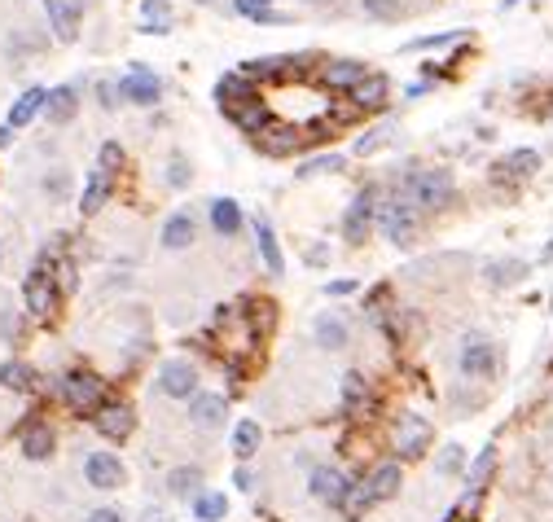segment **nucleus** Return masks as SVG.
<instances>
[{
    "label": "nucleus",
    "instance_id": "obj_23",
    "mask_svg": "<svg viewBox=\"0 0 553 522\" xmlns=\"http://www.w3.org/2000/svg\"><path fill=\"white\" fill-rule=\"evenodd\" d=\"M211 228L225 233V237H233V233L242 228V206L233 198H216L211 202Z\"/></svg>",
    "mask_w": 553,
    "mask_h": 522
},
{
    "label": "nucleus",
    "instance_id": "obj_39",
    "mask_svg": "<svg viewBox=\"0 0 553 522\" xmlns=\"http://www.w3.org/2000/svg\"><path fill=\"white\" fill-rule=\"evenodd\" d=\"M233 9L242 18H259L264 23V14H273V0H233Z\"/></svg>",
    "mask_w": 553,
    "mask_h": 522
},
{
    "label": "nucleus",
    "instance_id": "obj_37",
    "mask_svg": "<svg viewBox=\"0 0 553 522\" xmlns=\"http://www.w3.org/2000/svg\"><path fill=\"white\" fill-rule=\"evenodd\" d=\"M343 404H347V408H365V404H369V391H365V377H360V373H347V377H343Z\"/></svg>",
    "mask_w": 553,
    "mask_h": 522
},
{
    "label": "nucleus",
    "instance_id": "obj_52",
    "mask_svg": "<svg viewBox=\"0 0 553 522\" xmlns=\"http://www.w3.org/2000/svg\"><path fill=\"white\" fill-rule=\"evenodd\" d=\"M198 5H211V0H198Z\"/></svg>",
    "mask_w": 553,
    "mask_h": 522
},
{
    "label": "nucleus",
    "instance_id": "obj_28",
    "mask_svg": "<svg viewBox=\"0 0 553 522\" xmlns=\"http://www.w3.org/2000/svg\"><path fill=\"white\" fill-rule=\"evenodd\" d=\"M216 101H225L228 110H237V101L246 105V101H251V79H242V75H225V79L216 84Z\"/></svg>",
    "mask_w": 553,
    "mask_h": 522
},
{
    "label": "nucleus",
    "instance_id": "obj_12",
    "mask_svg": "<svg viewBox=\"0 0 553 522\" xmlns=\"http://www.w3.org/2000/svg\"><path fill=\"white\" fill-rule=\"evenodd\" d=\"M93 422H97V430L106 435V439H127V435H132V426H136L127 404H101Z\"/></svg>",
    "mask_w": 553,
    "mask_h": 522
},
{
    "label": "nucleus",
    "instance_id": "obj_18",
    "mask_svg": "<svg viewBox=\"0 0 553 522\" xmlns=\"http://www.w3.org/2000/svg\"><path fill=\"white\" fill-rule=\"evenodd\" d=\"M189 417H194L198 430H216V426L225 422V396H194Z\"/></svg>",
    "mask_w": 553,
    "mask_h": 522
},
{
    "label": "nucleus",
    "instance_id": "obj_32",
    "mask_svg": "<svg viewBox=\"0 0 553 522\" xmlns=\"http://www.w3.org/2000/svg\"><path fill=\"white\" fill-rule=\"evenodd\" d=\"M518 276H528V264L523 259H497V264H488V281L492 286H514Z\"/></svg>",
    "mask_w": 553,
    "mask_h": 522
},
{
    "label": "nucleus",
    "instance_id": "obj_48",
    "mask_svg": "<svg viewBox=\"0 0 553 522\" xmlns=\"http://www.w3.org/2000/svg\"><path fill=\"white\" fill-rule=\"evenodd\" d=\"M461 461H466V457H461V447H448V457H444V470H461Z\"/></svg>",
    "mask_w": 553,
    "mask_h": 522
},
{
    "label": "nucleus",
    "instance_id": "obj_35",
    "mask_svg": "<svg viewBox=\"0 0 553 522\" xmlns=\"http://www.w3.org/2000/svg\"><path fill=\"white\" fill-rule=\"evenodd\" d=\"M167 487H172V497H194L202 487V474L194 466H180V470L167 474Z\"/></svg>",
    "mask_w": 553,
    "mask_h": 522
},
{
    "label": "nucleus",
    "instance_id": "obj_50",
    "mask_svg": "<svg viewBox=\"0 0 553 522\" xmlns=\"http://www.w3.org/2000/svg\"><path fill=\"white\" fill-rule=\"evenodd\" d=\"M0 146H9V127H0Z\"/></svg>",
    "mask_w": 553,
    "mask_h": 522
},
{
    "label": "nucleus",
    "instance_id": "obj_44",
    "mask_svg": "<svg viewBox=\"0 0 553 522\" xmlns=\"http://www.w3.org/2000/svg\"><path fill=\"white\" fill-rule=\"evenodd\" d=\"M343 167V158H312V163H303V176H317V172H338Z\"/></svg>",
    "mask_w": 553,
    "mask_h": 522
},
{
    "label": "nucleus",
    "instance_id": "obj_42",
    "mask_svg": "<svg viewBox=\"0 0 553 522\" xmlns=\"http://www.w3.org/2000/svg\"><path fill=\"white\" fill-rule=\"evenodd\" d=\"M167 180H172L176 189H185V185H189V163H185L180 154H172V163H167Z\"/></svg>",
    "mask_w": 553,
    "mask_h": 522
},
{
    "label": "nucleus",
    "instance_id": "obj_6",
    "mask_svg": "<svg viewBox=\"0 0 553 522\" xmlns=\"http://www.w3.org/2000/svg\"><path fill=\"white\" fill-rule=\"evenodd\" d=\"M84 478H88V487H97V492H115V487H124V461L115 457V452H88V461H84Z\"/></svg>",
    "mask_w": 553,
    "mask_h": 522
},
{
    "label": "nucleus",
    "instance_id": "obj_5",
    "mask_svg": "<svg viewBox=\"0 0 553 522\" xmlns=\"http://www.w3.org/2000/svg\"><path fill=\"white\" fill-rule=\"evenodd\" d=\"M119 97L132 101V105H158L163 101V84L150 66H132V71L119 79Z\"/></svg>",
    "mask_w": 553,
    "mask_h": 522
},
{
    "label": "nucleus",
    "instance_id": "obj_49",
    "mask_svg": "<svg viewBox=\"0 0 553 522\" xmlns=\"http://www.w3.org/2000/svg\"><path fill=\"white\" fill-rule=\"evenodd\" d=\"M88 522H124L115 509H97V514H88Z\"/></svg>",
    "mask_w": 553,
    "mask_h": 522
},
{
    "label": "nucleus",
    "instance_id": "obj_7",
    "mask_svg": "<svg viewBox=\"0 0 553 522\" xmlns=\"http://www.w3.org/2000/svg\"><path fill=\"white\" fill-rule=\"evenodd\" d=\"M23 298H26V312H31V316H53V312H57V281H53L45 268H35V273L23 281Z\"/></svg>",
    "mask_w": 553,
    "mask_h": 522
},
{
    "label": "nucleus",
    "instance_id": "obj_46",
    "mask_svg": "<svg viewBox=\"0 0 553 522\" xmlns=\"http://www.w3.org/2000/svg\"><path fill=\"white\" fill-rule=\"evenodd\" d=\"M0 334H5V338H14V334H18V316L0 312Z\"/></svg>",
    "mask_w": 553,
    "mask_h": 522
},
{
    "label": "nucleus",
    "instance_id": "obj_40",
    "mask_svg": "<svg viewBox=\"0 0 553 522\" xmlns=\"http://www.w3.org/2000/svg\"><path fill=\"white\" fill-rule=\"evenodd\" d=\"M119 167H124V149L115 146V141H106V146H101V172H119Z\"/></svg>",
    "mask_w": 553,
    "mask_h": 522
},
{
    "label": "nucleus",
    "instance_id": "obj_3",
    "mask_svg": "<svg viewBox=\"0 0 553 522\" xmlns=\"http://www.w3.org/2000/svg\"><path fill=\"white\" fill-rule=\"evenodd\" d=\"M377 228H382L396 246L417 242V206H413V202H387V206H377Z\"/></svg>",
    "mask_w": 553,
    "mask_h": 522
},
{
    "label": "nucleus",
    "instance_id": "obj_36",
    "mask_svg": "<svg viewBox=\"0 0 553 522\" xmlns=\"http://www.w3.org/2000/svg\"><path fill=\"white\" fill-rule=\"evenodd\" d=\"M281 66H286V57H259V62H246V66H242V79H273V75H281Z\"/></svg>",
    "mask_w": 553,
    "mask_h": 522
},
{
    "label": "nucleus",
    "instance_id": "obj_4",
    "mask_svg": "<svg viewBox=\"0 0 553 522\" xmlns=\"http://www.w3.org/2000/svg\"><path fill=\"white\" fill-rule=\"evenodd\" d=\"M377 224V189H360L356 202L347 206V216H343V237L360 246L365 237H369V228Z\"/></svg>",
    "mask_w": 553,
    "mask_h": 522
},
{
    "label": "nucleus",
    "instance_id": "obj_21",
    "mask_svg": "<svg viewBox=\"0 0 553 522\" xmlns=\"http://www.w3.org/2000/svg\"><path fill=\"white\" fill-rule=\"evenodd\" d=\"M23 452L31 461H49L53 457V430L45 422H31L23 430Z\"/></svg>",
    "mask_w": 553,
    "mask_h": 522
},
{
    "label": "nucleus",
    "instance_id": "obj_10",
    "mask_svg": "<svg viewBox=\"0 0 553 522\" xmlns=\"http://www.w3.org/2000/svg\"><path fill=\"white\" fill-rule=\"evenodd\" d=\"M492 369H497V347H492L483 334H470V338L461 343V373H466V377H488Z\"/></svg>",
    "mask_w": 553,
    "mask_h": 522
},
{
    "label": "nucleus",
    "instance_id": "obj_30",
    "mask_svg": "<svg viewBox=\"0 0 553 522\" xmlns=\"http://www.w3.org/2000/svg\"><path fill=\"white\" fill-rule=\"evenodd\" d=\"M255 233H259V255H264V264H268V273L281 276L286 273V259H281V246H276V237H273V228L259 220L255 224Z\"/></svg>",
    "mask_w": 553,
    "mask_h": 522
},
{
    "label": "nucleus",
    "instance_id": "obj_33",
    "mask_svg": "<svg viewBox=\"0 0 553 522\" xmlns=\"http://www.w3.org/2000/svg\"><path fill=\"white\" fill-rule=\"evenodd\" d=\"M233 452L246 461V457H255L259 452V426L255 422H237L233 426Z\"/></svg>",
    "mask_w": 553,
    "mask_h": 522
},
{
    "label": "nucleus",
    "instance_id": "obj_26",
    "mask_svg": "<svg viewBox=\"0 0 553 522\" xmlns=\"http://www.w3.org/2000/svg\"><path fill=\"white\" fill-rule=\"evenodd\" d=\"M233 124L242 127L246 136H264V127H268V110L251 97L246 105H237V110H233Z\"/></svg>",
    "mask_w": 553,
    "mask_h": 522
},
{
    "label": "nucleus",
    "instance_id": "obj_31",
    "mask_svg": "<svg viewBox=\"0 0 553 522\" xmlns=\"http://www.w3.org/2000/svg\"><path fill=\"white\" fill-rule=\"evenodd\" d=\"M0 386H9V391H31V386H35V373L26 369L23 360H5V365H0Z\"/></svg>",
    "mask_w": 553,
    "mask_h": 522
},
{
    "label": "nucleus",
    "instance_id": "obj_27",
    "mask_svg": "<svg viewBox=\"0 0 553 522\" xmlns=\"http://www.w3.org/2000/svg\"><path fill=\"white\" fill-rule=\"evenodd\" d=\"M110 198V172H93L88 176V189H84V202H79V211H84V216H97L101 211V202Z\"/></svg>",
    "mask_w": 553,
    "mask_h": 522
},
{
    "label": "nucleus",
    "instance_id": "obj_38",
    "mask_svg": "<svg viewBox=\"0 0 553 522\" xmlns=\"http://www.w3.org/2000/svg\"><path fill=\"white\" fill-rule=\"evenodd\" d=\"M404 0H365V14L369 18H400Z\"/></svg>",
    "mask_w": 553,
    "mask_h": 522
},
{
    "label": "nucleus",
    "instance_id": "obj_41",
    "mask_svg": "<svg viewBox=\"0 0 553 522\" xmlns=\"http://www.w3.org/2000/svg\"><path fill=\"white\" fill-rule=\"evenodd\" d=\"M492 466H497V452L488 447V452H483V457L475 461V470H470V487H475V492H478V483H483V478L492 474Z\"/></svg>",
    "mask_w": 553,
    "mask_h": 522
},
{
    "label": "nucleus",
    "instance_id": "obj_2",
    "mask_svg": "<svg viewBox=\"0 0 553 522\" xmlns=\"http://www.w3.org/2000/svg\"><path fill=\"white\" fill-rule=\"evenodd\" d=\"M57 391H62V399H66V408H75V413H97L101 396H106V382H101L97 373L75 369V373H66V377L57 382Z\"/></svg>",
    "mask_w": 553,
    "mask_h": 522
},
{
    "label": "nucleus",
    "instance_id": "obj_15",
    "mask_svg": "<svg viewBox=\"0 0 553 522\" xmlns=\"http://www.w3.org/2000/svg\"><path fill=\"white\" fill-rule=\"evenodd\" d=\"M194 237H198V224H194L189 211L167 216V224H163V246H167V250H185V246H194Z\"/></svg>",
    "mask_w": 553,
    "mask_h": 522
},
{
    "label": "nucleus",
    "instance_id": "obj_22",
    "mask_svg": "<svg viewBox=\"0 0 553 522\" xmlns=\"http://www.w3.org/2000/svg\"><path fill=\"white\" fill-rule=\"evenodd\" d=\"M49 14H53L57 40H75V26H79V5L75 0H49Z\"/></svg>",
    "mask_w": 553,
    "mask_h": 522
},
{
    "label": "nucleus",
    "instance_id": "obj_11",
    "mask_svg": "<svg viewBox=\"0 0 553 522\" xmlns=\"http://www.w3.org/2000/svg\"><path fill=\"white\" fill-rule=\"evenodd\" d=\"M492 172H497V180H531V176L540 172V154L536 149H514V154H505Z\"/></svg>",
    "mask_w": 553,
    "mask_h": 522
},
{
    "label": "nucleus",
    "instance_id": "obj_9",
    "mask_svg": "<svg viewBox=\"0 0 553 522\" xmlns=\"http://www.w3.org/2000/svg\"><path fill=\"white\" fill-rule=\"evenodd\" d=\"M427 447H430V426L422 417H413V413H404L400 422H396V452H400L404 461H417Z\"/></svg>",
    "mask_w": 553,
    "mask_h": 522
},
{
    "label": "nucleus",
    "instance_id": "obj_29",
    "mask_svg": "<svg viewBox=\"0 0 553 522\" xmlns=\"http://www.w3.org/2000/svg\"><path fill=\"white\" fill-rule=\"evenodd\" d=\"M338 505H343L347 522H356V518H365V514H369V505H377V500H374V492H369V483H352V487H347V497L338 500Z\"/></svg>",
    "mask_w": 553,
    "mask_h": 522
},
{
    "label": "nucleus",
    "instance_id": "obj_47",
    "mask_svg": "<svg viewBox=\"0 0 553 522\" xmlns=\"http://www.w3.org/2000/svg\"><path fill=\"white\" fill-rule=\"evenodd\" d=\"M326 290H329V295H352V290H356V281H352V276H347V281H329Z\"/></svg>",
    "mask_w": 553,
    "mask_h": 522
},
{
    "label": "nucleus",
    "instance_id": "obj_45",
    "mask_svg": "<svg viewBox=\"0 0 553 522\" xmlns=\"http://www.w3.org/2000/svg\"><path fill=\"white\" fill-rule=\"evenodd\" d=\"M382 146V132H365V136H360V141H356V154H360V158H365V154H374V149Z\"/></svg>",
    "mask_w": 553,
    "mask_h": 522
},
{
    "label": "nucleus",
    "instance_id": "obj_16",
    "mask_svg": "<svg viewBox=\"0 0 553 522\" xmlns=\"http://www.w3.org/2000/svg\"><path fill=\"white\" fill-rule=\"evenodd\" d=\"M312 338L326 351H338V347H347V325L338 321L334 312H321V316L312 321Z\"/></svg>",
    "mask_w": 553,
    "mask_h": 522
},
{
    "label": "nucleus",
    "instance_id": "obj_25",
    "mask_svg": "<svg viewBox=\"0 0 553 522\" xmlns=\"http://www.w3.org/2000/svg\"><path fill=\"white\" fill-rule=\"evenodd\" d=\"M75 105H79V93L66 84V88H53L49 101H45V115H49L53 124H66V119H75Z\"/></svg>",
    "mask_w": 553,
    "mask_h": 522
},
{
    "label": "nucleus",
    "instance_id": "obj_17",
    "mask_svg": "<svg viewBox=\"0 0 553 522\" xmlns=\"http://www.w3.org/2000/svg\"><path fill=\"white\" fill-rule=\"evenodd\" d=\"M352 105L356 110H382L387 105V79L382 75H365L352 88Z\"/></svg>",
    "mask_w": 553,
    "mask_h": 522
},
{
    "label": "nucleus",
    "instance_id": "obj_13",
    "mask_svg": "<svg viewBox=\"0 0 553 522\" xmlns=\"http://www.w3.org/2000/svg\"><path fill=\"white\" fill-rule=\"evenodd\" d=\"M307 487H312V497L317 500H326V505H338V500L347 497V478L338 470H329V466H321V470H312V478H307Z\"/></svg>",
    "mask_w": 553,
    "mask_h": 522
},
{
    "label": "nucleus",
    "instance_id": "obj_1",
    "mask_svg": "<svg viewBox=\"0 0 553 522\" xmlns=\"http://www.w3.org/2000/svg\"><path fill=\"white\" fill-rule=\"evenodd\" d=\"M404 202L427 206V211H444L453 202V176L448 172H413L404 180Z\"/></svg>",
    "mask_w": 553,
    "mask_h": 522
},
{
    "label": "nucleus",
    "instance_id": "obj_8",
    "mask_svg": "<svg viewBox=\"0 0 553 522\" xmlns=\"http://www.w3.org/2000/svg\"><path fill=\"white\" fill-rule=\"evenodd\" d=\"M158 391L172 396V399L198 396V369H194L189 360H167V365L158 369Z\"/></svg>",
    "mask_w": 553,
    "mask_h": 522
},
{
    "label": "nucleus",
    "instance_id": "obj_43",
    "mask_svg": "<svg viewBox=\"0 0 553 522\" xmlns=\"http://www.w3.org/2000/svg\"><path fill=\"white\" fill-rule=\"evenodd\" d=\"M251 325H255V334H264V329L273 325V303H264V298H259V303L251 307Z\"/></svg>",
    "mask_w": 553,
    "mask_h": 522
},
{
    "label": "nucleus",
    "instance_id": "obj_34",
    "mask_svg": "<svg viewBox=\"0 0 553 522\" xmlns=\"http://www.w3.org/2000/svg\"><path fill=\"white\" fill-rule=\"evenodd\" d=\"M194 514L202 522H220L228 514V500L220 492H202V497H194Z\"/></svg>",
    "mask_w": 553,
    "mask_h": 522
},
{
    "label": "nucleus",
    "instance_id": "obj_20",
    "mask_svg": "<svg viewBox=\"0 0 553 522\" xmlns=\"http://www.w3.org/2000/svg\"><path fill=\"white\" fill-rule=\"evenodd\" d=\"M45 101H49V93L45 88H26L23 97L14 101V110H9V127H26L40 110H45Z\"/></svg>",
    "mask_w": 553,
    "mask_h": 522
},
{
    "label": "nucleus",
    "instance_id": "obj_14",
    "mask_svg": "<svg viewBox=\"0 0 553 522\" xmlns=\"http://www.w3.org/2000/svg\"><path fill=\"white\" fill-rule=\"evenodd\" d=\"M321 79H326L329 88H338V93H352L356 84L365 79V66H360L356 57H334V62H326Z\"/></svg>",
    "mask_w": 553,
    "mask_h": 522
},
{
    "label": "nucleus",
    "instance_id": "obj_19",
    "mask_svg": "<svg viewBox=\"0 0 553 522\" xmlns=\"http://www.w3.org/2000/svg\"><path fill=\"white\" fill-rule=\"evenodd\" d=\"M369 492H374V500H387V497H396L400 492V466L396 461H382V466H374L369 470Z\"/></svg>",
    "mask_w": 553,
    "mask_h": 522
},
{
    "label": "nucleus",
    "instance_id": "obj_24",
    "mask_svg": "<svg viewBox=\"0 0 553 522\" xmlns=\"http://www.w3.org/2000/svg\"><path fill=\"white\" fill-rule=\"evenodd\" d=\"M141 31H146V35L172 31V5H167V0H146V5H141Z\"/></svg>",
    "mask_w": 553,
    "mask_h": 522
},
{
    "label": "nucleus",
    "instance_id": "obj_51",
    "mask_svg": "<svg viewBox=\"0 0 553 522\" xmlns=\"http://www.w3.org/2000/svg\"><path fill=\"white\" fill-rule=\"evenodd\" d=\"M307 5H326V0H307Z\"/></svg>",
    "mask_w": 553,
    "mask_h": 522
}]
</instances>
